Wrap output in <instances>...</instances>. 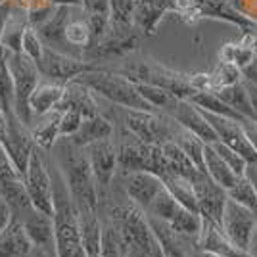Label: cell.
<instances>
[{"label": "cell", "instance_id": "1", "mask_svg": "<svg viewBox=\"0 0 257 257\" xmlns=\"http://www.w3.org/2000/svg\"><path fill=\"white\" fill-rule=\"evenodd\" d=\"M58 167L64 173L67 188L75 202L77 213L98 211V186L85 148H79L71 139L58 140Z\"/></svg>", "mask_w": 257, "mask_h": 257}, {"label": "cell", "instance_id": "2", "mask_svg": "<svg viewBox=\"0 0 257 257\" xmlns=\"http://www.w3.org/2000/svg\"><path fill=\"white\" fill-rule=\"evenodd\" d=\"M52 198H54V238L58 257H81L86 253L81 240V225L75 202L67 188L62 169L56 165L52 171Z\"/></svg>", "mask_w": 257, "mask_h": 257}, {"label": "cell", "instance_id": "3", "mask_svg": "<svg viewBox=\"0 0 257 257\" xmlns=\"http://www.w3.org/2000/svg\"><path fill=\"white\" fill-rule=\"evenodd\" d=\"M86 86H90L96 94L106 98L109 102L125 107V109H144V111H158L156 107L148 104L142 94L139 92V86L128 77L121 75L117 71H106V69H92L85 75L79 77Z\"/></svg>", "mask_w": 257, "mask_h": 257}, {"label": "cell", "instance_id": "4", "mask_svg": "<svg viewBox=\"0 0 257 257\" xmlns=\"http://www.w3.org/2000/svg\"><path fill=\"white\" fill-rule=\"evenodd\" d=\"M8 65H10L12 79H14V92H16V102L14 109L16 115L20 117L25 127H33V111L29 106L33 90L41 83V69L39 65L27 58L23 52H10L8 50Z\"/></svg>", "mask_w": 257, "mask_h": 257}, {"label": "cell", "instance_id": "5", "mask_svg": "<svg viewBox=\"0 0 257 257\" xmlns=\"http://www.w3.org/2000/svg\"><path fill=\"white\" fill-rule=\"evenodd\" d=\"M117 73L128 77L135 83H146V85L161 86V88L169 90L171 94H175V96L181 98V100H188L196 92L194 86L190 85V75L171 71V69H167L163 65L148 62V60L131 62L123 69H119Z\"/></svg>", "mask_w": 257, "mask_h": 257}, {"label": "cell", "instance_id": "6", "mask_svg": "<svg viewBox=\"0 0 257 257\" xmlns=\"http://www.w3.org/2000/svg\"><path fill=\"white\" fill-rule=\"evenodd\" d=\"M113 221L121 226L128 246H140L142 249H146L152 257H163L160 244H158L156 236L152 232L150 223H148V215L142 207L131 205V207L115 209Z\"/></svg>", "mask_w": 257, "mask_h": 257}, {"label": "cell", "instance_id": "7", "mask_svg": "<svg viewBox=\"0 0 257 257\" xmlns=\"http://www.w3.org/2000/svg\"><path fill=\"white\" fill-rule=\"evenodd\" d=\"M6 119H8V128L0 140V146L6 154V158L12 161V165L23 177L29 161H31L33 152L37 150V144L33 140L29 127H25L16 113L6 115Z\"/></svg>", "mask_w": 257, "mask_h": 257}, {"label": "cell", "instance_id": "8", "mask_svg": "<svg viewBox=\"0 0 257 257\" xmlns=\"http://www.w3.org/2000/svg\"><path fill=\"white\" fill-rule=\"evenodd\" d=\"M255 225V211L236 204L234 200H230V198L226 200L221 228H223V232L228 236V240L236 247H240L242 251L251 253V240H253Z\"/></svg>", "mask_w": 257, "mask_h": 257}, {"label": "cell", "instance_id": "9", "mask_svg": "<svg viewBox=\"0 0 257 257\" xmlns=\"http://www.w3.org/2000/svg\"><path fill=\"white\" fill-rule=\"evenodd\" d=\"M125 127L146 144H163L177 133V128L158 111L144 109H125Z\"/></svg>", "mask_w": 257, "mask_h": 257}, {"label": "cell", "instance_id": "10", "mask_svg": "<svg viewBox=\"0 0 257 257\" xmlns=\"http://www.w3.org/2000/svg\"><path fill=\"white\" fill-rule=\"evenodd\" d=\"M142 39L144 37L137 31V27H128V29L109 27L106 37L96 41L86 50L85 60L90 62V64H96V62H106V60L121 58L125 54L133 52Z\"/></svg>", "mask_w": 257, "mask_h": 257}, {"label": "cell", "instance_id": "11", "mask_svg": "<svg viewBox=\"0 0 257 257\" xmlns=\"http://www.w3.org/2000/svg\"><path fill=\"white\" fill-rule=\"evenodd\" d=\"M39 69L50 81L67 85L69 81H75L81 75H85L88 71L96 69V65L86 62L85 58H75V56H69V54L65 52H58V50L46 46L43 54V60L39 64Z\"/></svg>", "mask_w": 257, "mask_h": 257}, {"label": "cell", "instance_id": "12", "mask_svg": "<svg viewBox=\"0 0 257 257\" xmlns=\"http://www.w3.org/2000/svg\"><path fill=\"white\" fill-rule=\"evenodd\" d=\"M23 181L27 186V192L31 196V202L37 209L44 213H54V198H52V173L46 167L43 156L39 150L33 152L31 161L27 165V171L23 175Z\"/></svg>", "mask_w": 257, "mask_h": 257}, {"label": "cell", "instance_id": "13", "mask_svg": "<svg viewBox=\"0 0 257 257\" xmlns=\"http://www.w3.org/2000/svg\"><path fill=\"white\" fill-rule=\"evenodd\" d=\"M204 115L211 123V127L215 128V133H217L221 142H225L226 146H230L234 152H238L247 161V165H257V150L251 146V142L247 139L242 121L221 117V115H215V113H209V111H204Z\"/></svg>", "mask_w": 257, "mask_h": 257}, {"label": "cell", "instance_id": "14", "mask_svg": "<svg viewBox=\"0 0 257 257\" xmlns=\"http://www.w3.org/2000/svg\"><path fill=\"white\" fill-rule=\"evenodd\" d=\"M88 163H90V169L94 175V181H96L98 190L100 188H107L111 181H113V175L117 171V144L113 142V139H104L92 142L85 148Z\"/></svg>", "mask_w": 257, "mask_h": 257}, {"label": "cell", "instance_id": "15", "mask_svg": "<svg viewBox=\"0 0 257 257\" xmlns=\"http://www.w3.org/2000/svg\"><path fill=\"white\" fill-rule=\"evenodd\" d=\"M194 190H196V198H198V209L204 219H209L221 226L223 221V211H225V204L228 200V194L223 186H219L217 182L209 177V175H200L196 181L192 182Z\"/></svg>", "mask_w": 257, "mask_h": 257}, {"label": "cell", "instance_id": "16", "mask_svg": "<svg viewBox=\"0 0 257 257\" xmlns=\"http://www.w3.org/2000/svg\"><path fill=\"white\" fill-rule=\"evenodd\" d=\"M171 117L181 125L182 128L194 133L196 137L204 140L205 144H213L219 140L215 128L207 121L204 111L198 106H194L190 100H177L175 106L171 107Z\"/></svg>", "mask_w": 257, "mask_h": 257}, {"label": "cell", "instance_id": "17", "mask_svg": "<svg viewBox=\"0 0 257 257\" xmlns=\"http://www.w3.org/2000/svg\"><path fill=\"white\" fill-rule=\"evenodd\" d=\"M165 188L163 179L160 175L150 171H135L128 173L127 181H125V190L127 196L133 200V204L142 207L144 211L148 209V205L154 202V198Z\"/></svg>", "mask_w": 257, "mask_h": 257}, {"label": "cell", "instance_id": "18", "mask_svg": "<svg viewBox=\"0 0 257 257\" xmlns=\"http://www.w3.org/2000/svg\"><path fill=\"white\" fill-rule=\"evenodd\" d=\"M196 14L200 18H211V20H221V22L232 23L236 27L244 29L246 33L257 31V22L249 20L247 16L232 8L228 0H196Z\"/></svg>", "mask_w": 257, "mask_h": 257}, {"label": "cell", "instance_id": "19", "mask_svg": "<svg viewBox=\"0 0 257 257\" xmlns=\"http://www.w3.org/2000/svg\"><path fill=\"white\" fill-rule=\"evenodd\" d=\"M198 246L204 249V253H211L217 257H255L253 253H247L236 247L223 232V228L209 219H204V228L198 240Z\"/></svg>", "mask_w": 257, "mask_h": 257}, {"label": "cell", "instance_id": "20", "mask_svg": "<svg viewBox=\"0 0 257 257\" xmlns=\"http://www.w3.org/2000/svg\"><path fill=\"white\" fill-rule=\"evenodd\" d=\"M167 12H171V0H135L133 23L137 31L146 39L156 35L158 25Z\"/></svg>", "mask_w": 257, "mask_h": 257}, {"label": "cell", "instance_id": "21", "mask_svg": "<svg viewBox=\"0 0 257 257\" xmlns=\"http://www.w3.org/2000/svg\"><path fill=\"white\" fill-rule=\"evenodd\" d=\"M25 232L31 238L33 246L44 247L56 251V238H54V219L52 215L44 213L41 209L33 207L29 213L22 219ZM58 255V253H56Z\"/></svg>", "mask_w": 257, "mask_h": 257}, {"label": "cell", "instance_id": "22", "mask_svg": "<svg viewBox=\"0 0 257 257\" xmlns=\"http://www.w3.org/2000/svg\"><path fill=\"white\" fill-rule=\"evenodd\" d=\"M58 109H60V111H64V109H77V111H81L85 117L98 115L94 90H92L90 86H86L81 79L69 81V83L65 85L64 98H62Z\"/></svg>", "mask_w": 257, "mask_h": 257}, {"label": "cell", "instance_id": "23", "mask_svg": "<svg viewBox=\"0 0 257 257\" xmlns=\"http://www.w3.org/2000/svg\"><path fill=\"white\" fill-rule=\"evenodd\" d=\"M0 194H2V198H4V200L8 202V205L12 207L14 217L20 219V221L35 207L31 202V196L27 192V186H25V181H23L22 175L2 177V179H0Z\"/></svg>", "mask_w": 257, "mask_h": 257}, {"label": "cell", "instance_id": "24", "mask_svg": "<svg viewBox=\"0 0 257 257\" xmlns=\"http://www.w3.org/2000/svg\"><path fill=\"white\" fill-rule=\"evenodd\" d=\"M73 10H75L73 6H56L52 16L41 27H37L43 43L48 48L58 50V48H62V44H67L65 43V27H67V23L71 22V18H73Z\"/></svg>", "mask_w": 257, "mask_h": 257}, {"label": "cell", "instance_id": "25", "mask_svg": "<svg viewBox=\"0 0 257 257\" xmlns=\"http://www.w3.org/2000/svg\"><path fill=\"white\" fill-rule=\"evenodd\" d=\"M65 92L64 83H56V81H41L37 88L33 90L31 100H29V106L33 111V119H39L50 113L54 109H58L62 98ZM35 123V121H33Z\"/></svg>", "mask_w": 257, "mask_h": 257}, {"label": "cell", "instance_id": "26", "mask_svg": "<svg viewBox=\"0 0 257 257\" xmlns=\"http://www.w3.org/2000/svg\"><path fill=\"white\" fill-rule=\"evenodd\" d=\"M33 249L31 238L20 219L14 217L8 228L0 232V257H27Z\"/></svg>", "mask_w": 257, "mask_h": 257}, {"label": "cell", "instance_id": "27", "mask_svg": "<svg viewBox=\"0 0 257 257\" xmlns=\"http://www.w3.org/2000/svg\"><path fill=\"white\" fill-rule=\"evenodd\" d=\"M113 133H115V128L111 125V121H107L106 117H102V115L98 113V115L83 119V125H81V128L71 137V142L77 144L79 148H86V146L92 144V142L111 139Z\"/></svg>", "mask_w": 257, "mask_h": 257}, {"label": "cell", "instance_id": "28", "mask_svg": "<svg viewBox=\"0 0 257 257\" xmlns=\"http://www.w3.org/2000/svg\"><path fill=\"white\" fill-rule=\"evenodd\" d=\"M83 14L92 29L94 43L104 39L111 27V4L109 0H83Z\"/></svg>", "mask_w": 257, "mask_h": 257}, {"label": "cell", "instance_id": "29", "mask_svg": "<svg viewBox=\"0 0 257 257\" xmlns=\"http://www.w3.org/2000/svg\"><path fill=\"white\" fill-rule=\"evenodd\" d=\"M161 146V152H163V156H165V160L169 163V169L171 173L175 175H181L184 179H188V181H196L200 175H204V173L200 171L196 165H194V161L184 154L181 146L175 142V140H165Z\"/></svg>", "mask_w": 257, "mask_h": 257}, {"label": "cell", "instance_id": "30", "mask_svg": "<svg viewBox=\"0 0 257 257\" xmlns=\"http://www.w3.org/2000/svg\"><path fill=\"white\" fill-rule=\"evenodd\" d=\"M60 117H62V111L54 109L50 113L43 115L35 127H31V135L37 148L52 150L54 146L58 144V140L62 137V133H60Z\"/></svg>", "mask_w": 257, "mask_h": 257}, {"label": "cell", "instance_id": "31", "mask_svg": "<svg viewBox=\"0 0 257 257\" xmlns=\"http://www.w3.org/2000/svg\"><path fill=\"white\" fill-rule=\"evenodd\" d=\"M204 163H205V173H207L219 186H223L225 190H228L230 186H234V182L240 179V177L230 169V165L219 156V152L215 150L211 144H205Z\"/></svg>", "mask_w": 257, "mask_h": 257}, {"label": "cell", "instance_id": "32", "mask_svg": "<svg viewBox=\"0 0 257 257\" xmlns=\"http://www.w3.org/2000/svg\"><path fill=\"white\" fill-rule=\"evenodd\" d=\"M148 223L152 226V232L160 244L161 255L163 257H186L181 246V236L173 230V226L167 221H161L148 215Z\"/></svg>", "mask_w": 257, "mask_h": 257}, {"label": "cell", "instance_id": "33", "mask_svg": "<svg viewBox=\"0 0 257 257\" xmlns=\"http://www.w3.org/2000/svg\"><path fill=\"white\" fill-rule=\"evenodd\" d=\"M100 253L104 257H127L128 242L121 230V226L115 221H107L102 225Z\"/></svg>", "mask_w": 257, "mask_h": 257}, {"label": "cell", "instance_id": "34", "mask_svg": "<svg viewBox=\"0 0 257 257\" xmlns=\"http://www.w3.org/2000/svg\"><path fill=\"white\" fill-rule=\"evenodd\" d=\"M163 184H165V188L173 194V198H175L182 207L200 213V209H198V198H196V190H194L192 181L184 179L181 175L169 173V175L163 177Z\"/></svg>", "mask_w": 257, "mask_h": 257}, {"label": "cell", "instance_id": "35", "mask_svg": "<svg viewBox=\"0 0 257 257\" xmlns=\"http://www.w3.org/2000/svg\"><path fill=\"white\" fill-rule=\"evenodd\" d=\"M194 106H198L204 111H209V113H215V115H221V117H228V119H236V121H247L244 115H240L238 111H234L232 107L225 104L221 98L215 94L213 90H198L194 92L192 96L188 98Z\"/></svg>", "mask_w": 257, "mask_h": 257}, {"label": "cell", "instance_id": "36", "mask_svg": "<svg viewBox=\"0 0 257 257\" xmlns=\"http://www.w3.org/2000/svg\"><path fill=\"white\" fill-rule=\"evenodd\" d=\"M217 96L221 98L225 104L232 107L234 111H238L240 115H244L246 119L253 121V107H251V100H249V94H247V88L242 83L232 86H225V88H217L213 90Z\"/></svg>", "mask_w": 257, "mask_h": 257}, {"label": "cell", "instance_id": "37", "mask_svg": "<svg viewBox=\"0 0 257 257\" xmlns=\"http://www.w3.org/2000/svg\"><path fill=\"white\" fill-rule=\"evenodd\" d=\"M169 225L173 226V230L179 236L194 238V240L198 242V240H200V234H202V228H204V217L181 205L179 211L175 213V217L169 221Z\"/></svg>", "mask_w": 257, "mask_h": 257}, {"label": "cell", "instance_id": "38", "mask_svg": "<svg viewBox=\"0 0 257 257\" xmlns=\"http://www.w3.org/2000/svg\"><path fill=\"white\" fill-rule=\"evenodd\" d=\"M173 140L181 146L184 154L194 161V165L200 169L202 173H205V163H204V150H205V142L200 137H196L194 133L190 131H186V128H182L179 125L177 128V133H175V137ZM207 175V173H205Z\"/></svg>", "mask_w": 257, "mask_h": 257}, {"label": "cell", "instance_id": "39", "mask_svg": "<svg viewBox=\"0 0 257 257\" xmlns=\"http://www.w3.org/2000/svg\"><path fill=\"white\" fill-rule=\"evenodd\" d=\"M14 102H16V92H14V79L8 65V50L0 46V106L6 115L16 113Z\"/></svg>", "mask_w": 257, "mask_h": 257}, {"label": "cell", "instance_id": "40", "mask_svg": "<svg viewBox=\"0 0 257 257\" xmlns=\"http://www.w3.org/2000/svg\"><path fill=\"white\" fill-rule=\"evenodd\" d=\"M65 43L69 46L81 48L85 52L94 44V35H92V29L86 22L85 14H83V18L73 16L71 22L67 23V27H65Z\"/></svg>", "mask_w": 257, "mask_h": 257}, {"label": "cell", "instance_id": "41", "mask_svg": "<svg viewBox=\"0 0 257 257\" xmlns=\"http://www.w3.org/2000/svg\"><path fill=\"white\" fill-rule=\"evenodd\" d=\"M179 207L181 204L173 198V194L167 190V188H163L156 198H154V202L148 205V209H146V215H150V217H156V219H161V221H171L175 213L179 211Z\"/></svg>", "mask_w": 257, "mask_h": 257}, {"label": "cell", "instance_id": "42", "mask_svg": "<svg viewBox=\"0 0 257 257\" xmlns=\"http://www.w3.org/2000/svg\"><path fill=\"white\" fill-rule=\"evenodd\" d=\"M226 194H228L230 200H234L236 204L244 205V207H247V209H251V211L257 213V192L246 175L240 177L234 182V186H230L226 190Z\"/></svg>", "mask_w": 257, "mask_h": 257}, {"label": "cell", "instance_id": "43", "mask_svg": "<svg viewBox=\"0 0 257 257\" xmlns=\"http://www.w3.org/2000/svg\"><path fill=\"white\" fill-rule=\"evenodd\" d=\"M242 81H244L242 69L236 67L234 64H230V62H223V60H221L219 65L215 67V71L211 73V90L238 85V83H242Z\"/></svg>", "mask_w": 257, "mask_h": 257}, {"label": "cell", "instance_id": "44", "mask_svg": "<svg viewBox=\"0 0 257 257\" xmlns=\"http://www.w3.org/2000/svg\"><path fill=\"white\" fill-rule=\"evenodd\" d=\"M137 86H139V92L142 94V98H144L148 104H152L156 109L173 107L177 100H181V98H177L175 94H171L169 90H165V88H161V86L146 85V83H137Z\"/></svg>", "mask_w": 257, "mask_h": 257}, {"label": "cell", "instance_id": "45", "mask_svg": "<svg viewBox=\"0 0 257 257\" xmlns=\"http://www.w3.org/2000/svg\"><path fill=\"white\" fill-rule=\"evenodd\" d=\"M255 58L257 56H255V52H253V48H251V46H246L244 43L226 44L225 48H223V52H221V60H223V62H230V64H234L236 67H240V69H246L247 65L251 64Z\"/></svg>", "mask_w": 257, "mask_h": 257}, {"label": "cell", "instance_id": "46", "mask_svg": "<svg viewBox=\"0 0 257 257\" xmlns=\"http://www.w3.org/2000/svg\"><path fill=\"white\" fill-rule=\"evenodd\" d=\"M111 4V27L128 29L135 27L133 16H135V0H109Z\"/></svg>", "mask_w": 257, "mask_h": 257}, {"label": "cell", "instance_id": "47", "mask_svg": "<svg viewBox=\"0 0 257 257\" xmlns=\"http://www.w3.org/2000/svg\"><path fill=\"white\" fill-rule=\"evenodd\" d=\"M44 48H46V44L43 43V39H41L39 31H37L35 27H31V25H27V29H25V33H23L22 52L25 54L27 58H31L33 62L39 65L41 64V60H43Z\"/></svg>", "mask_w": 257, "mask_h": 257}, {"label": "cell", "instance_id": "48", "mask_svg": "<svg viewBox=\"0 0 257 257\" xmlns=\"http://www.w3.org/2000/svg\"><path fill=\"white\" fill-rule=\"evenodd\" d=\"M215 150L219 152V156L223 158V160L230 165V169L238 175V177H244L246 175V169H247V161L238 154V152H234L230 146H226L225 142H221V140H217V142H213L211 144Z\"/></svg>", "mask_w": 257, "mask_h": 257}, {"label": "cell", "instance_id": "49", "mask_svg": "<svg viewBox=\"0 0 257 257\" xmlns=\"http://www.w3.org/2000/svg\"><path fill=\"white\" fill-rule=\"evenodd\" d=\"M83 119H85V115L81 111H77V109H64L62 117H60V133H62V137L71 139L77 131L81 128Z\"/></svg>", "mask_w": 257, "mask_h": 257}, {"label": "cell", "instance_id": "50", "mask_svg": "<svg viewBox=\"0 0 257 257\" xmlns=\"http://www.w3.org/2000/svg\"><path fill=\"white\" fill-rule=\"evenodd\" d=\"M12 221H14L12 207L8 205V202L2 198V194H0V232H2V230H6Z\"/></svg>", "mask_w": 257, "mask_h": 257}, {"label": "cell", "instance_id": "51", "mask_svg": "<svg viewBox=\"0 0 257 257\" xmlns=\"http://www.w3.org/2000/svg\"><path fill=\"white\" fill-rule=\"evenodd\" d=\"M12 14V4L6 0L0 4V46H2V39H4V33H6V25H8V18Z\"/></svg>", "mask_w": 257, "mask_h": 257}, {"label": "cell", "instance_id": "52", "mask_svg": "<svg viewBox=\"0 0 257 257\" xmlns=\"http://www.w3.org/2000/svg\"><path fill=\"white\" fill-rule=\"evenodd\" d=\"M244 125V131H246L247 139H249V142H251V146L257 150V123H253V121H244L242 123Z\"/></svg>", "mask_w": 257, "mask_h": 257}, {"label": "cell", "instance_id": "53", "mask_svg": "<svg viewBox=\"0 0 257 257\" xmlns=\"http://www.w3.org/2000/svg\"><path fill=\"white\" fill-rule=\"evenodd\" d=\"M244 85L247 88V94H249V100H251V107H253V123H257V86L253 83H249L244 79Z\"/></svg>", "mask_w": 257, "mask_h": 257}, {"label": "cell", "instance_id": "54", "mask_svg": "<svg viewBox=\"0 0 257 257\" xmlns=\"http://www.w3.org/2000/svg\"><path fill=\"white\" fill-rule=\"evenodd\" d=\"M242 75H244L246 81H249V83H253L257 86V58L247 65L246 69H242Z\"/></svg>", "mask_w": 257, "mask_h": 257}, {"label": "cell", "instance_id": "55", "mask_svg": "<svg viewBox=\"0 0 257 257\" xmlns=\"http://www.w3.org/2000/svg\"><path fill=\"white\" fill-rule=\"evenodd\" d=\"M127 257H152L146 249H142L140 246H128Z\"/></svg>", "mask_w": 257, "mask_h": 257}, {"label": "cell", "instance_id": "56", "mask_svg": "<svg viewBox=\"0 0 257 257\" xmlns=\"http://www.w3.org/2000/svg\"><path fill=\"white\" fill-rule=\"evenodd\" d=\"M54 6H73V8H83V0H52Z\"/></svg>", "mask_w": 257, "mask_h": 257}, {"label": "cell", "instance_id": "57", "mask_svg": "<svg viewBox=\"0 0 257 257\" xmlns=\"http://www.w3.org/2000/svg\"><path fill=\"white\" fill-rule=\"evenodd\" d=\"M246 177L249 179V182L253 184V188H255V192H257V165H247Z\"/></svg>", "mask_w": 257, "mask_h": 257}, {"label": "cell", "instance_id": "58", "mask_svg": "<svg viewBox=\"0 0 257 257\" xmlns=\"http://www.w3.org/2000/svg\"><path fill=\"white\" fill-rule=\"evenodd\" d=\"M242 43L246 44V46H251V48H253V52H255V56H257V35L255 33H246V39H244Z\"/></svg>", "mask_w": 257, "mask_h": 257}, {"label": "cell", "instance_id": "59", "mask_svg": "<svg viewBox=\"0 0 257 257\" xmlns=\"http://www.w3.org/2000/svg\"><path fill=\"white\" fill-rule=\"evenodd\" d=\"M6 128H8V119H6V113H4V109H2V106H0V140H2V137H4Z\"/></svg>", "mask_w": 257, "mask_h": 257}, {"label": "cell", "instance_id": "60", "mask_svg": "<svg viewBox=\"0 0 257 257\" xmlns=\"http://www.w3.org/2000/svg\"><path fill=\"white\" fill-rule=\"evenodd\" d=\"M251 253L257 257V225H255V232H253V240H251Z\"/></svg>", "mask_w": 257, "mask_h": 257}, {"label": "cell", "instance_id": "61", "mask_svg": "<svg viewBox=\"0 0 257 257\" xmlns=\"http://www.w3.org/2000/svg\"><path fill=\"white\" fill-rule=\"evenodd\" d=\"M204 257H217V255H211V253H204Z\"/></svg>", "mask_w": 257, "mask_h": 257}, {"label": "cell", "instance_id": "62", "mask_svg": "<svg viewBox=\"0 0 257 257\" xmlns=\"http://www.w3.org/2000/svg\"><path fill=\"white\" fill-rule=\"evenodd\" d=\"M0 154H4V150H2V146H0Z\"/></svg>", "mask_w": 257, "mask_h": 257}, {"label": "cell", "instance_id": "63", "mask_svg": "<svg viewBox=\"0 0 257 257\" xmlns=\"http://www.w3.org/2000/svg\"><path fill=\"white\" fill-rule=\"evenodd\" d=\"M96 257H104V255H102V253H100V255H96Z\"/></svg>", "mask_w": 257, "mask_h": 257}]
</instances>
